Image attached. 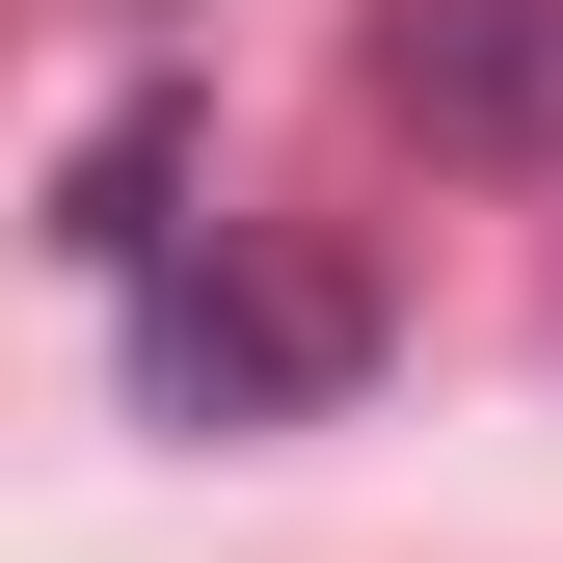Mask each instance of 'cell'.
Instances as JSON below:
<instances>
[{
  "mask_svg": "<svg viewBox=\"0 0 563 563\" xmlns=\"http://www.w3.org/2000/svg\"><path fill=\"white\" fill-rule=\"evenodd\" d=\"M188 188H216V108H188V81H134V108H81V134H54V268H81V296H162V268L216 242Z\"/></svg>",
  "mask_w": 563,
  "mask_h": 563,
  "instance_id": "obj_3",
  "label": "cell"
},
{
  "mask_svg": "<svg viewBox=\"0 0 563 563\" xmlns=\"http://www.w3.org/2000/svg\"><path fill=\"white\" fill-rule=\"evenodd\" d=\"M134 322V402L162 430H322L349 376H376V268L349 242H188L162 296H108Z\"/></svg>",
  "mask_w": 563,
  "mask_h": 563,
  "instance_id": "obj_1",
  "label": "cell"
},
{
  "mask_svg": "<svg viewBox=\"0 0 563 563\" xmlns=\"http://www.w3.org/2000/svg\"><path fill=\"white\" fill-rule=\"evenodd\" d=\"M376 134L537 188L563 162V0H376Z\"/></svg>",
  "mask_w": 563,
  "mask_h": 563,
  "instance_id": "obj_2",
  "label": "cell"
}]
</instances>
